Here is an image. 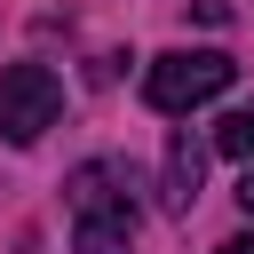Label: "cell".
<instances>
[{"instance_id": "277c9868", "label": "cell", "mask_w": 254, "mask_h": 254, "mask_svg": "<svg viewBox=\"0 0 254 254\" xmlns=\"http://www.w3.org/2000/svg\"><path fill=\"white\" fill-rule=\"evenodd\" d=\"M198 183H206V143H198L190 127H175L167 167H159V206H167V214H190V206H198Z\"/></svg>"}, {"instance_id": "5b68a950", "label": "cell", "mask_w": 254, "mask_h": 254, "mask_svg": "<svg viewBox=\"0 0 254 254\" xmlns=\"http://www.w3.org/2000/svg\"><path fill=\"white\" fill-rule=\"evenodd\" d=\"M71 254H135V214H87L71 230Z\"/></svg>"}, {"instance_id": "7a4b0ae2", "label": "cell", "mask_w": 254, "mask_h": 254, "mask_svg": "<svg viewBox=\"0 0 254 254\" xmlns=\"http://www.w3.org/2000/svg\"><path fill=\"white\" fill-rule=\"evenodd\" d=\"M56 111H64V79H56L48 64H8V71H0V135H8L16 151H32V143L56 127Z\"/></svg>"}, {"instance_id": "9c48e42d", "label": "cell", "mask_w": 254, "mask_h": 254, "mask_svg": "<svg viewBox=\"0 0 254 254\" xmlns=\"http://www.w3.org/2000/svg\"><path fill=\"white\" fill-rule=\"evenodd\" d=\"M214 254H254V238H222V246H214Z\"/></svg>"}, {"instance_id": "ba28073f", "label": "cell", "mask_w": 254, "mask_h": 254, "mask_svg": "<svg viewBox=\"0 0 254 254\" xmlns=\"http://www.w3.org/2000/svg\"><path fill=\"white\" fill-rule=\"evenodd\" d=\"M238 214H246V222H254V167H246V175H238Z\"/></svg>"}, {"instance_id": "52a82bcc", "label": "cell", "mask_w": 254, "mask_h": 254, "mask_svg": "<svg viewBox=\"0 0 254 254\" xmlns=\"http://www.w3.org/2000/svg\"><path fill=\"white\" fill-rule=\"evenodd\" d=\"M198 8V24H230V0H190Z\"/></svg>"}, {"instance_id": "8992f818", "label": "cell", "mask_w": 254, "mask_h": 254, "mask_svg": "<svg viewBox=\"0 0 254 254\" xmlns=\"http://www.w3.org/2000/svg\"><path fill=\"white\" fill-rule=\"evenodd\" d=\"M214 151H222V159H246V167H254V103H246V111H230V119L214 127Z\"/></svg>"}, {"instance_id": "6da1fadb", "label": "cell", "mask_w": 254, "mask_h": 254, "mask_svg": "<svg viewBox=\"0 0 254 254\" xmlns=\"http://www.w3.org/2000/svg\"><path fill=\"white\" fill-rule=\"evenodd\" d=\"M230 79H238V64H230L222 48H175V56H159V64L143 71V103L175 119V111H198V103H214Z\"/></svg>"}, {"instance_id": "3957f363", "label": "cell", "mask_w": 254, "mask_h": 254, "mask_svg": "<svg viewBox=\"0 0 254 254\" xmlns=\"http://www.w3.org/2000/svg\"><path fill=\"white\" fill-rule=\"evenodd\" d=\"M64 198H71L79 222H87V214H135V183H127L119 159H87V167H71Z\"/></svg>"}]
</instances>
